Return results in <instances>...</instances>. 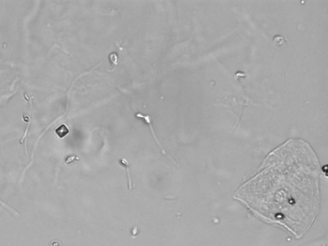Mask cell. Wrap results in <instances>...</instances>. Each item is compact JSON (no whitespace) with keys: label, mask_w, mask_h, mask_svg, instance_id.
Segmentation results:
<instances>
[{"label":"cell","mask_w":328,"mask_h":246,"mask_svg":"<svg viewBox=\"0 0 328 246\" xmlns=\"http://www.w3.org/2000/svg\"><path fill=\"white\" fill-rule=\"evenodd\" d=\"M319 172L310 146L291 139L269 154L263 170L240 189L236 198L258 216L299 238L317 214Z\"/></svg>","instance_id":"1"},{"label":"cell","mask_w":328,"mask_h":246,"mask_svg":"<svg viewBox=\"0 0 328 246\" xmlns=\"http://www.w3.org/2000/svg\"><path fill=\"white\" fill-rule=\"evenodd\" d=\"M135 117H136L137 118H138V119H143V120H144V121H146V123H147V124H148L150 130H151V132L152 133V135H153V137L154 140H155V142L157 144V145H158V146L159 147V148L160 149V150H161V151H162V154L164 155L165 156H167V157H168L172 162H174L175 163H176V162H175V160H173L172 158H171L168 155H167V153L165 152V149H164V148L162 147V145H161V144H160V142L158 140L157 137L155 136V132H154V131H153V126H152V124H151V121H152L151 117L149 115H145V116H144V115H142V114H140V113H138V114H135Z\"/></svg>","instance_id":"2"},{"label":"cell","mask_w":328,"mask_h":246,"mask_svg":"<svg viewBox=\"0 0 328 246\" xmlns=\"http://www.w3.org/2000/svg\"><path fill=\"white\" fill-rule=\"evenodd\" d=\"M118 162H119V165L122 166L125 169V171L126 172L127 179H128V188L129 190H131L133 188V179H132V176H131V164L128 160L124 158H120Z\"/></svg>","instance_id":"3"},{"label":"cell","mask_w":328,"mask_h":246,"mask_svg":"<svg viewBox=\"0 0 328 246\" xmlns=\"http://www.w3.org/2000/svg\"><path fill=\"white\" fill-rule=\"evenodd\" d=\"M55 132L57 135L60 137V138H64V137H65L67 135H68L69 134V129L67 128V126L64 124H62L61 126H60L59 127H58L56 130H55Z\"/></svg>","instance_id":"4"},{"label":"cell","mask_w":328,"mask_h":246,"mask_svg":"<svg viewBox=\"0 0 328 246\" xmlns=\"http://www.w3.org/2000/svg\"><path fill=\"white\" fill-rule=\"evenodd\" d=\"M139 233H140V228L138 226H133L131 229H130V235L133 238L137 237Z\"/></svg>","instance_id":"5"},{"label":"cell","mask_w":328,"mask_h":246,"mask_svg":"<svg viewBox=\"0 0 328 246\" xmlns=\"http://www.w3.org/2000/svg\"><path fill=\"white\" fill-rule=\"evenodd\" d=\"M75 158H77L76 156H69L68 158H67L66 160H65V163L68 164V165L71 163L72 162H73L75 160Z\"/></svg>","instance_id":"6"}]
</instances>
